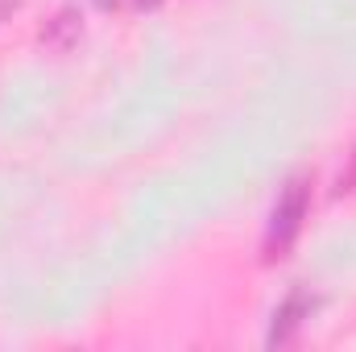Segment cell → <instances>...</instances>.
Segmentation results:
<instances>
[{
  "label": "cell",
  "instance_id": "cell-1",
  "mask_svg": "<svg viewBox=\"0 0 356 352\" xmlns=\"http://www.w3.org/2000/svg\"><path fill=\"white\" fill-rule=\"evenodd\" d=\"M307 207H311V186L307 178H294L277 203H273V216H269V228H266V257H286V249L294 245V237L302 232V220H307Z\"/></svg>",
  "mask_w": 356,
  "mask_h": 352
},
{
  "label": "cell",
  "instance_id": "cell-2",
  "mask_svg": "<svg viewBox=\"0 0 356 352\" xmlns=\"http://www.w3.org/2000/svg\"><path fill=\"white\" fill-rule=\"evenodd\" d=\"M307 311H311V303H307L302 294H290V298H286V307L273 315V319H282V328L273 323V332H269V344H286V340H290V332L298 328V319H302Z\"/></svg>",
  "mask_w": 356,
  "mask_h": 352
}]
</instances>
